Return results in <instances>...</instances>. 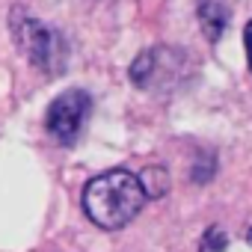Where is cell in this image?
Masks as SVG:
<instances>
[{
  "instance_id": "cell-7",
  "label": "cell",
  "mask_w": 252,
  "mask_h": 252,
  "mask_svg": "<svg viewBox=\"0 0 252 252\" xmlns=\"http://www.w3.org/2000/svg\"><path fill=\"white\" fill-rule=\"evenodd\" d=\"M249 243H252V228H249Z\"/></svg>"
},
{
  "instance_id": "cell-1",
  "label": "cell",
  "mask_w": 252,
  "mask_h": 252,
  "mask_svg": "<svg viewBox=\"0 0 252 252\" xmlns=\"http://www.w3.org/2000/svg\"><path fill=\"white\" fill-rule=\"evenodd\" d=\"M146 205V193L140 187V178L125 172V169H110L98 178H92L83 190V211L98 228H125Z\"/></svg>"
},
{
  "instance_id": "cell-4",
  "label": "cell",
  "mask_w": 252,
  "mask_h": 252,
  "mask_svg": "<svg viewBox=\"0 0 252 252\" xmlns=\"http://www.w3.org/2000/svg\"><path fill=\"white\" fill-rule=\"evenodd\" d=\"M199 21H202V30H205V36L214 42V39H220V33H222V27H225V9L220 6V3H202L199 6Z\"/></svg>"
},
{
  "instance_id": "cell-5",
  "label": "cell",
  "mask_w": 252,
  "mask_h": 252,
  "mask_svg": "<svg viewBox=\"0 0 252 252\" xmlns=\"http://www.w3.org/2000/svg\"><path fill=\"white\" fill-rule=\"evenodd\" d=\"M222 246H225V234H222L220 228H211V231L205 234V243H202V252H211V249H214V252H220Z\"/></svg>"
},
{
  "instance_id": "cell-3",
  "label": "cell",
  "mask_w": 252,
  "mask_h": 252,
  "mask_svg": "<svg viewBox=\"0 0 252 252\" xmlns=\"http://www.w3.org/2000/svg\"><path fill=\"white\" fill-rule=\"evenodd\" d=\"M89 110H92V98L83 89H65L48 107V119H45L48 134L60 146H71L83 131V125L89 119Z\"/></svg>"
},
{
  "instance_id": "cell-6",
  "label": "cell",
  "mask_w": 252,
  "mask_h": 252,
  "mask_svg": "<svg viewBox=\"0 0 252 252\" xmlns=\"http://www.w3.org/2000/svg\"><path fill=\"white\" fill-rule=\"evenodd\" d=\"M243 39H246V54H249V65H252V21L246 24V33H243Z\"/></svg>"
},
{
  "instance_id": "cell-2",
  "label": "cell",
  "mask_w": 252,
  "mask_h": 252,
  "mask_svg": "<svg viewBox=\"0 0 252 252\" xmlns=\"http://www.w3.org/2000/svg\"><path fill=\"white\" fill-rule=\"evenodd\" d=\"M12 30H15V39H18L21 51L30 57L33 65H39V68H45L51 74L63 71L65 48H63V42H60V36L54 30H48L42 21H36L30 15H15Z\"/></svg>"
}]
</instances>
